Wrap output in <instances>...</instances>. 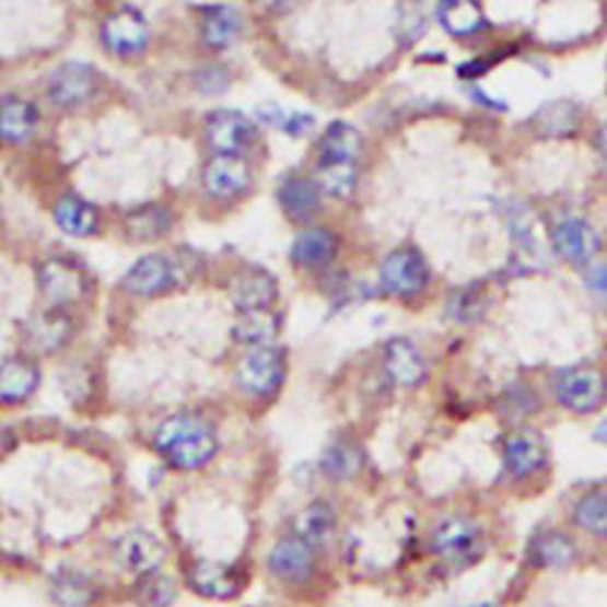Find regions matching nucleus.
Masks as SVG:
<instances>
[{
  "label": "nucleus",
  "instance_id": "obj_1",
  "mask_svg": "<svg viewBox=\"0 0 607 607\" xmlns=\"http://www.w3.org/2000/svg\"><path fill=\"white\" fill-rule=\"evenodd\" d=\"M154 451L176 470H200L217 456L219 440L205 418L178 413L162 420L152 434Z\"/></svg>",
  "mask_w": 607,
  "mask_h": 607
},
{
  "label": "nucleus",
  "instance_id": "obj_2",
  "mask_svg": "<svg viewBox=\"0 0 607 607\" xmlns=\"http://www.w3.org/2000/svg\"><path fill=\"white\" fill-rule=\"evenodd\" d=\"M430 548L446 570L465 572L485 558L487 534L485 527L468 515H448L432 529Z\"/></svg>",
  "mask_w": 607,
  "mask_h": 607
},
{
  "label": "nucleus",
  "instance_id": "obj_3",
  "mask_svg": "<svg viewBox=\"0 0 607 607\" xmlns=\"http://www.w3.org/2000/svg\"><path fill=\"white\" fill-rule=\"evenodd\" d=\"M553 399L570 416H593L607 401V377L596 369H572L553 385Z\"/></svg>",
  "mask_w": 607,
  "mask_h": 607
},
{
  "label": "nucleus",
  "instance_id": "obj_4",
  "mask_svg": "<svg viewBox=\"0 0 607 607\" xmlns=\"http://www.w3.org/2000/svg\"><path fill=\"white\" fill-rule=\"evenodd\" d=\"M430 266L416 247H399L389 252L380 266V285L399 300H413L430 288Z\"/></svg>",
  "mask_w": 607,
  "mask_h": 607
},
{
  "label": "nucleus",
  "instance_id": "obj_5",
  "mask_svg": "<svg viewBox=\"0 0 607 607\" xmlns=\"http://www.w3.org/2000/svg\"><path fill=\"white\" fill-rule=\"evenodd\" d=\"M548 456V444L541 434L532 430H517L507 434L501 446L503 475L513 479V482H527V479L546 470Z\"/></svg>",
  "mask_w": 607,
  "mask_h": 607
},
{
  "label": "nucleus",
  "instance_id": "obj_6",
  "mask_svg": "<svg viewBox=\"0 0 607 607\" xmlns=\"http://www.w3.org/2000/svg\"><path fill=\"white\" fill-rule=\"evenodd\" d=\"M237 380L252 397H271L285 380V354L278 347H254L240 361Z\"/></svg>",
  "mask_w": 607,
  "mask_h": 607
},
{
  "label": "nucleus",
  "instance_id": "obj_7",
  "mask_svg": "<svg viewBox=\"0 0 607 607\" xmlns=\"http://www.w3.org/2000/svg\"><path fill=\"white\" fill-rule=\"evenodd\" d=\"M103 44L105 48L117 55V58H129V55L143 52L148 40H150V30L145 17L140 15L133 8H121L103 22Z\"/></svg>",
  "mask_w": 607,
  "mask_h": 607
},
{
  "label": "nucleus",
  "instance_id": "obj_8",
  "mask_svg": "<svg viewBox=\"0 0 607 607\" xmlns=\"http://www.w3.org/2000/svg\"><path fill=\"white\" fill-rule=\"evenodd\" d=\"M205 133L217 154H240L252 148L254 140H257V126L243 112L217 109L209 115Z\"/></svg>",
  "mask_w": 607,
  "mask_h": 607
},
{
  "label": "nucleus",
  "instance_id": "obj_9",
  "mask_svg": "<svg viewBox=\"0 0 607 607\" xmlns=\"http://www.w3.org/2000/svg\"><path fill=\"white\" fill-rule=\"evenodd\" d=\"M164 544L157 536L145 532V529H131L124 536H119V541L115 544V558L124 570H129L131 574L148 576L152 572L160 570V564L164 562Z\"/></svg>",
  "mask_w": 607,
  "mask_h": 607
},
{
  "label": "nucleus",
  "instance_id": "obj_10",
  "mask_svg": "<svg viewBox=\"0 0 607 607\" xmlns=\"http://www.w3.org/2000/svg\"><path fill=\"white\" fill-rule=\"evenodd\" d=\"M268 568L288 584H302L316 570V548L306 544L300 536L292 534L280 539L271 556H268Z\"/></svg>",
  "mask_w": 607,
  "mask_h": 607
},
{
  "label": "nucleus",
  "instance_id": "obj_11",
  "mask_svg": "<svg viewBox=\"0 0 607 607\" xmlns=\"http://www.w3.org/2000/svg\"><path fill=\"white\" fill-rule=\"evenodd\" d=\"M97 89V77L91 65L65 62L48 81V95L58 107H79L91 101Z\"/></svg>",
  "mask_w": 607,
  "mask_h": 607
},
{
  "label": "nucleus",
  "instance_id": "obj_12",
  "mask_svg": "<svg viewBox=\"0 0 607 607\" xmlns=\"http://www.w3.org/2000/svg\"><path fill=\"white\" fill-rule=\"evenodd\" d=\"M550 243H553V252L562 261L570 264H591L600 249L598 233L591 229L584 219H562L550 229Z\"/></svg>",
  "mask_w": 607,
  "mask_h": 607
},
{
  "label": "nucleus",
  "instance_id": "obj_13",
  "mask_svg": "<svg viewBox=\"0 0 607 607\" xmlns=\"http://www.w3.org/2000/svg\"><path fill=\"white\" fill-rule=\"evenodd\" d=\"M121 285L138 296H154L176 285L174 264L162 254H148L126 271Z\"/></svg>",
  "mask_w": 607,
  "mask_h": 607
},
{
  "label": "nucleus",
  "instance_id": "obj_14",
  "mask_svg": "<svg viewBox=\"0 0 607 607\" xmlns=\"http://www.w3.org/2000/svg\"><path fill=\"white\" fill-rule=\"evenodd\" d=\"M202 183L214 197L243 195L252 183L249 166L240 154H214L205 166Z\"/></svg>",
  "mask_w": 607,
  "mask_h": 607
},
{
  "label": "nucleus",
  "instance_id": "obj_15",
  "mask_svg": "<svg viewBox=\"0 0 607 607\" xmlns=\"http://www.w3.org/2000/svg\"><path fill=\"white\" fill-rule=\"evenodd\" d=\"M38 285L52 306L77 302L86 292V280L77 266L62 259H50L38 271Z\"/></svg>",
  "mask_w": 607,
  "mask_h": 607
},
{
  "label": "nucleus",
  "instance_id": "obj_16",
  "mask_svg": "<svg viewBox=\"0 0 607 607\" xmlns=\"http://www.w3.org/2000/svg\"><path fill=\"white\" fill-rule=\"evenodd\" d=\"M276 296H278L276 278L257 266L247 268V271H243V273H237L231 285V300L240 314L271 308Z\"/></svg>",
  "mask_w": 607,
  "mask_h": 607
},
{
  "label": "nucleus",
  "instance_id": "obj_17",
  "mask_svg": "<svg viewBox=\"0 0 607 607\" xmlns=\"http://www.w3.org/2000/svg\"><path fill=\"white\" fill-rule=\"evenodd\" d=\"M385 373L397 387L413 389L425 383L428 363L413 342L392 340L385 347Z\"/></svg>",
  "mask_w": 607,
  "mask_h": 607
},
{
  "label": "nucleus",
  "instance_id": "obj_18",
  "mask_svg": "<svg viewBox=\"0 0 607 607\" xmlns=\"http://www.w3.org/2000/svg\"><path fill=\"white\" fill-rule=\"evenodd\" d=\"M579 548L572 536L562 529H546L532 539L529 560L539 570H568L576 562Z\"/></svg>",
  "mask_w": 607,
  "mask_h": 607
},
{
  "label": "nucleus",
  "instance_id": "obj_19",
  "mask_svg": "<svg viewBox=\"0 0 607 607\" xmlns=\"http://www.w3.org/2000/svg\"><path fill=\"white\" fill-rule=\"evenodd\" d=\"M188 584L195 593H200L209 600H229L235 598L240 588H243V579L231 564L197 562L188 576Z\"/></svg>",
  "mask_w": 607,
  "mask_h": 607
},
{
  "label": "nucleus",
  "instance_id": "obj_20",
  "mask_svg": "<svg viewBox=\"0 0 607 607\" xmlns=\"http://www.w3.org/2000/svg\"><path fill=\"white\" fill-rule=\"evenodd\" d=\"M320 195L323 190L318 188V183L314 178L290 176L280 183L278 202L290 221L306 223L318 214Z\"/></svg>",
  "mask_w": 607,
  "mask_h": 607
},
{
  "label": "nucleus",
  "instance_id": "obj_21",
  "mask_svg": "<svg viewBox=\"0 0 607 607\" xmlns=\"http://www.w3.org/2000/svg\"><path fill=\"white\" fill-rule=\"evenodd\" d=\"M69 335H72V320L55 306L30 320V326H26V345L40 351V354H50V351H58L67 345Z\"/></svg>",
  "mask_w": 607,
  "mask_h": 607
},
{
  "label": "nucleus",
  "instance_id": "obj_22",
  "mask_svg": "<svg viewBox=\"0 0 607 607\" xmlns=\"http://www.w3.org/2000/svg\"><path fill=\"white\" fill-rule=\"evenodd\" d=\"M40 373L26 359H8L0 363V404H22L38 387Z\"/></svg>",
  "mask_w": 607,
  "mask_h": 607
},
{
  "label": "nucleus",
  "instance_id": "obj_23",
  "mask_svg": "<svg viewBox=\"0 0 607 607\" xmlns=\"http://www.w3.org/2000/svg\"><path fill=\"white\" fill-rule=\"evenodd\" d=\"M48 593L52 603L60 607H91L97 588L89 574L79 570H58L50 576Z\"/></svg>",
  "mask_w": 607,
  "mask_h": 607
},
{
  "label": "nucleus",
  "instance_id": "obj_24",
  "mask_svg": "<svg viewBox=\"0 0 607 607\" xmlns=\"http://www.w3.org/2000/svg\"><path fill=\"white\" fill-rule=\"evenodd\" d=\"M363 148V138L347 121H335L328 126V131L323 133L318 143V162L330 164V162H349L357 164L359 154Z\"/></svg>",
  "mask_w": 607,
  "mask_h": 607
},
{
  "label": "nucleus",
  "instance_id": "obj_25",
  "mask_svg": "<svg viewBox=\"0 0 607 607\" xmlns=\"http://www.w3.org/2000/svg\"><path fill=\"white\" fill-rule=\"evenodd\" d=\"M52 217L58 229L72 237H89L97 231V209L77 195H62Z\"/></svg>",
  "mask_w": 607,
  "mask_h": 607
},
{
  "label": "nucleus",
  "instance_id": "obj_26",
  "mask_svg": "<svg viewBox=\"0 0 607 607\" xmlns=\"http://www.w3.org/2000/svg\"><path fill=\"white\" fill-rule=\"evenodd\" d=\"M337 254V237L326 229H308L294 237L290 257L304 268L328 266Z\"/></svg>",
  "mask_w": 607,
  "mask_h": 607
},
{
  "label": "nucleus",
  "instance_id": "obj_27",
  "mask_svg": "<svg viewBox=\"0 0 607 607\" xmlns=\"http://www.w3.org/2000/svg\"><path fill=\"white\" fill-rule=\"evenodd\" d=\"M38 109L22 97H8L0 105V138L5 143H24L36 133Z\"/></svg>",
  "mask_w": 607,
  "mask_h": 607
},
{
  "label": "nucleus",
  "instance_id": "obj_28",
  "mask_svg": "<svg viewBox=\"0 0 607 607\" xmlns=\"http://www.w3.org/2000/svg\"><path fill=\"white\" fill-rule=\"evenodd\" d=\"M436 17H440V24L451 36L458 38L472 36L487 26L482 10H479L475 0H440Z\"/></svg>",
  "mask_w": 607,
  "mask_h": 607
},
{
  "label": "nucleus",
  "instance_id": "obj_29",
  "mask_svg": "<svg viewBox=\"0 0 607 607\" xmlns=\"http://www.w3.org/2000/svg\"><path fill=\"white\" fill-rule=\"evenodd\" d=\"M572 522L593 539H607V491L593 489L572 505Z\"/></svg>",
  "mask_w": 607,
  "mask_h": 607
},
{
  "label": "nucleus",
  "instance_id": "obj_30",
  "mask_svg": "<svg viewBox=\"0 0 607 607\" xmlns=\"http://www.w3.org/2000/svg\"><path fill=\"white\" fill-rule=\"evenodd\" d=\"M579 121H582V115H579L574 103L553 101L536 112L532 119V126L541 136L562 138V136H572L579 129Z\"/></svg>",
  "mask_w": 607,
  "mask_h": 607
},
{
  "label": "nucleus",
  "instance_id": "obj_31",
  "mask_svg": "<svg viewBox=\"0 0 607 607\" xmlns=\"http://www.w3.org/2000/svg\"><path fill=\"white\" fill-rule=\"evenodd\" d=\"M337 527V517L335 511L328 503H312L302 511V515L296 517V525H294V534L304 539L306 544H312L314 548L328 544L332 539Z\"/></svg>",
  "mask_w": 607,
  "mask_h": 607
},
{
  "label": "nucleus",
  "instance_id": "obj_32",
  "mask_svg": "<svg viewBox=\"0 0 607 607\" xmlns=\"http://www.w3.org/2000/svg\"><path fill=\"white\" fill-rule=\"evenodd\" d=\"M240 12L229 5H217L205 12L202 20V38L209 48L223 50L233 46V40L240 34Z\"/></svg>",
  "mask_w": 607,
  "mask_h": 607
},
{
  "label": "nucleus",
  "instance_id": "obj_33",
  "mask_svg": "<svg viewBox=\"0 0 607 607\" xmlns=\"http://www.w3.org/2000/svg\"><path fill=\"white\" fill-rule=\"evenodd\" d=\"M278 316L271 308H261V312H245L240 314L233 335L237 342L252 345V347H264L278 335Z\"/></svg>",
  "mask_w": 607,
  "mask_h": 607
},
{
  "label": "nucleus",
  "instance_id": "obj_34",
  "mask_svg": "<svg viewBox=\"0 0 607 607\" xmlns=\"http://www.w3.org/2000/svg\"><path fill=\"white\" fill-rule=\"evenodd\" d=\"M257 119L271 129L285 131L292 138H302L316 126V119L308 112H292L278 103H264L257 107Z\"/></svg>",
  "mask_w": 607,
  "mask_h": 607
},
{
  "label": "nucleus",
  "instance_id": "obj_35",
  "mask_svg": "<svg viewBox=\"0 0 607 607\" xmlns=\"http://www.w3.org/2000/svg\"><path fill=\"white\" fill-rule=\"evenodd\" d=\"M363 465V454L361 448L349 444V442H337L332 444L326 454H323L320 468L335 482H345V479L357 477Z\"/></svg>",
  "mask_w": 607,
  "mask_h": 607
},
{
  "label": "nucleus",
  "instance_id": "obj_36",
  "mask_svg": "<svg viewBox=\"0 0 607 607\" xmlns=\"http://www.w3.org/2000/svg\"><path fill=\"white\" fill-rule=\"evenodd\" d=\"M357 164H349V162H330V164H320L316 166V183L318 188L330 195L337 197V200H345L357 188Z\"/></svg>",
  "mask_w": 607,
  "mask_h": 607
},
{
  "label": "nucleus",
  "instance_id": "obj_37",
  "mask_svg": "<svg viewBox=\"0 0 607 607\" xmlns=\"http://www.w3.org/2000/svg\"><path fill=\"white\" fill-rule=\"evenodd\" d=\"M126 225L136 240H157L172 229V217L164 207H140L126 217Z\"/></svg>",
  "mask_w": 607,
  "mask_h": 607
},
{
  "label": "nucleus",
  "instance_id": "obj_38",
  "mask_svg": "<svg viewBox=\"0 0 607 607\" xmlns=\"http://www.w3.org/2000/svg\"><path fill=\"white\" fill-rule=\"evenodd\" d=\"M176 600V584L172 579L152 572L143 576L138 586V603L140 607H168Z\"/></svg>",
  "mask_w": 607,
  "mask_h": 607
},
{
  "label": "nucleus",
  "instance_id": "obj_39",
  "mask_svg": "<svg viewBox=\"0 0 607 607\" xmlns=\"http://www.w3.org/2000/svg\"><path fill=\"white\" fill-rule=\"evenodd\" d=\"M428 20L425 12H422V5L416 3V0H404L399 8V36L404 40H416L422 32H425Z\"/></svg>",
  "mask_w": 607,
  "mask_h": 607
},
{
  "label": "nucleus",
  "instance_id": "obj_40",
  "mask_svg": "<svg viewBox=\"0 0 607 607\" xmlns=\"http://www.w3.org/2000/svg\"><path fill=\"white\" fill-rule=\"evenodd\" d=\"M229 86H231V74L225 72V67L221 65L202 67L200 72L195 74V89L205 95H221L229 91Z\"/></svg>",
  "mask_w": 607,
  "mask_h": 607
},
{
  "label": "nucleus",
  "instance_id": "obj_41",
  "mask_svg": "<svg viewBox=\"0 0 607 607\" xmlns=\"http://www.w3.org/2000/svg\"><path fill=\"white\" fill-rule=\"evenodd\" d=\"M482 294H477L475 290H460L454 300L448 302V312L460 323H472L477 320L479 312H482Z\"/></svg>",
  "mask_w": 607,
  "mask_h": 607
},
{
  "label": "nucleus",
  "instance_id": "obj_42",
  "mask_svg": "<svg viewBox=\"0 0 607 607\" xmlns=\"http://www.w3.org/2000/svg\"><path fill=\"white\" fill-rule=\"evenodd\" d=\"M584 285L598 302L607 304V264H586Z\"/></svg>",
  "mask_w": 607,
  "mask_h": 607
},
{
  "label": "nucleus",
  "instance_id": "obj_43",
  "mask_svg": "<svg viewBox=\"0 0 607 607\" xmlns=\"http://www.w3.org/2000/svg\"><path fill=\"white\" fill-rule=\"evenodd\" d=\"M593 440L600 442V444H607V418L598 422V428L596 432H593Z\"/></svg>",
  "mask_w": 607,
  "mask_h": 607
},
{
  "label": "nucleus",
  "instance_id": "obj_44",
  "mask_svg": "<svg viewBox=\"0 0 607 607\" xmlns=\"http://www.w3.org/2000/svg\"><path fill=\"white\" fill-rule=\"evenodd\" d=\"M598 150H600L603 157L607 160V124L598 131Z\"/></svg>",
  "mask_w": 607,
  "mask_h": 607
},
{
  "label": "nucleus",
  "instance_id": "obj_45",
  "mask_svg": "<svg viewBox=\"0 0 607 607\" xmlns=\"http://www.w3.org/2000/svg\"><path fill=\"white\" fill-rule=\"evenodd\" d=\"M472 607H497V605H491V603H485V605H472Z\"/></svg>",
  "mask_w": 607,
  "mask_h": 607
}]
</instances>
